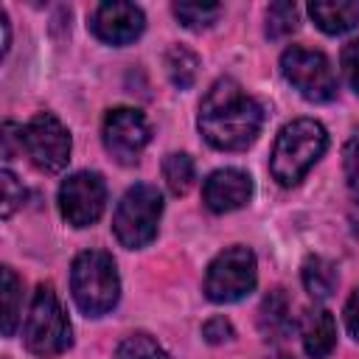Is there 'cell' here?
<instances>
[{
    "instance_id": "cell-6",
    "label": "cell",
    "mask_w": 359,
    "mask_h": 359,
    "mask_svg": "<svg viewBox=\"0 0 359 359\" xmlns=\"http://www.w3.org/2000/svg\"><path fill=\"white\" fill-rule=\"evenodd\" d=\"M255 280H258V269H255L252 250L227 247L208 266L205 294L213 303H236L255 289Z\"/></svg>"
},
{
    "instance_id": "cell-28",
    "label": "cell",
    "mask_w": 359,
    "mask_h": 359,
    "mask_svg": "<svg viewBox=\"0 0 359 359\" xmlns=\"http://www.w3.org/2000/svg\"><path fill=\"white\" fill-rule=\"evenodd\" d=\"M0 25H3V53L8 50V42H11V31H8V17L6 11H0Z\"/></svg>"
},
{
    "instance_id": "cell-21",
    "label": "cell",
    "mask_w": 359,
    "mask_h": 359,
    "mask_svg": "<svg viewBox=\"0 0 359 359\" xmlns=\"http://www.w3.org/2000/svg\"><path fill=\"white\" fill-rule=\"evenodd\" d=\"M297 31V6L294 3H272L266 8V36L283 39Z\"/></svg>"
},
{
    "instance_id": "cell-23",
    "label": "cell",
    "mask_w": 359,
    "mask_h": 359,
    "mask_svg": "<svg viewBox=\"0 0 359 359\" xmlns=\"http://www.w3.org/2000/svg\"><path fill=\"white\" fill-rule=\"evenodd\" d=\"M0 185H3V219H8V216L22 205L25 188H22V182H17V177H14L8 168L0 174Z\"/></svg>"
},
{
    "instance_id": "cell-19",
    "label": "cell",
    "mask_w": 359,
    "mask_h": 359,
    "mask_svg": "<svg viewBox=\"0 0 359 359\" xmlns=\"http://www.w3.org/2000/svg\"><path fill=\"white\" fill-rule=\"evenodd\" d=\"M20 297H22V283L17 280L11 266H3V334L6 337H14V331H17Z\"/></svg>"
},
{
    "instance_id": "cell-20",
    "label": "cell",
    "mask_w": 359,
    "mask_h": 359,
    "mask_svg": "<svg viewBox=\"0 0 359 359\" xmlns=\"http://www.w3.org/2000/svg\"><path fill=\"white\" fill-rule=\"evenodd\" d=\"M174 14L185 28H208L216 22V17L222 14L219 3H174Z\"/></svg>"
},
{
    "instance_id": "cell-18",
    "label": "cell",
    "mask_w": 359,
    "mask_h": 359,
    "mask_svg": "<svg viewBox=\"0 0 359 359\" xmlns=\"http://www.w3.org/2000/svg\"><path fill=\"white\" fill-rule=\"evenodd\" d=\"M163 180L174 196L188 194V188L194 185V160L188 154H180V151L168 154L163 160Z\"/></svg>"
},
{
    "instance_id": "cell-17",
    "label": "cell",
    "mask_w": 359,
    "mask_h": 359,
    "mask_svg": "<svg viewBox=\"0 0 359 359\" xmlns=\"http://www.w3.org/2000/svg\"><path fill=\"white\" fill-rule=\"evenodd\" d=\"M196 67H199V59H196V53L191 48L171 45L165 50V70H168V79H171L174 87L188 90L196 81Z\"/></svg>"
},
{
    "instance_id": "cell-5",
    "label": "cell",
    "mask_w": 359,
    "mask_h": 359,
    "mask_svg": "<svg viewBox=\"0 0 359 359\" xmlns=\"http://www.w3.org/2000/svg\"><path fill=\"white\" fill-rule=\"evenodd\" d=\"M160 216H163L160 191L149 182H137L121 196L115 216H112V233L129 250L146 247L157 236Z\"/></svg>"
},
{
    "instance_id": "cell-27",
    "label": "cell",
    "mask_w": 359,
    "mask_h": 359,
    "mask_svg": "<svg viewBox=\"0 0 359 359\" xmlns=\"http://www.w3.org/2000/svg\"><path fill=\"white\" fill-rule=\"evenodd\" d=\"M345 325H348L351 337L359 339V289H353V294L345 303Z\"/></svg>"
},
{
    "instance_id": "cell-14",
    "label": "cell",
    "mask_w": 359,
    "mask_h": 359,
    "mask_svg": "<svg viewBox=\"0 0 359 359\" xmlns=\"http://www.w3.org/2000/svg\"><path fill=\"white\" fill-rule=\"evenodd\" d=\"M309 14L317 22V28H323L325 34H348L359 25V3L351 0H337V3H309Z\"/></svg>"
},
{
    "instance_id": "cell-9",
    "label": "cell",
    "mask_w": 359,
    "mask_h": 359,
    "mask_svg": "<svg viewBox=\"0 0 359 359\" xmlns=\"http://www.w3.org/2000/svg\"><path fill=\"white\" fill-rule=\"evenodd\" d=\"M107 208V185L98 171H76L59 188V210L67 224L87 227L101 219Z\"/></svg>"
},
{
    "instance_id": "cell-3",
    "label": "cell",
    "mask_w": 359,
    "mask_h": 359,
    "mask_svg": "<svg viewBox=\"0 0 359 359\" xmlns=\"http://www.w3.org/2000/svg\"><path fill=\"white\" fill-rule=\"evenodd\" d=\"M70 292L87 317L107 314L121 297V278L115 261L104 250H84L70 266Z\"/></svg>"
},
{
    "instance_id": "cell-2",
    "label": "cell",
    "mask_w": 359,
    "mask_h": 359,
    "mask_svg": "<svg viewBox=\"0 0 359 359\" xmlns=\"http://www.w3.org/2000/svg\"><path fill=\"white\" fill-rule=\"evenodd\" d=\"M328 146V132L314 118H297L286 123L272 146L269 171L280 185H297L306 171L323 157Z\"/></svg>"
},
{
    "instance_id": "cell-13",
    "label": "cell",
    "mask_w": 359,
    "mask_h": 359,
    "mask_svg": "<svg viewBox=\"0 0 359 359\" xmlns=\"http://www.w3.org/2000/svg\"><path fill=\"white\" fill-rule=\"evenodd\" d=\"M303 348L311 359H325L337 345V320L325 309H311L300 320Z\"/></svg>"
},
{
    "instance_id": "cell-10",
    "label": "cell",
    "mask_w": 359,
    "mask_h": 359,
    "mask_svg": "<svg viewBox=\"0 0 359 359\" xmlns=\"http://www.w3.org/2000/svg\"><path fill=\"white\" fill-rule=\"evenodd\" d=\"M101 137H104V149L123 165H132L140 151L146 149L149 137H151V129H149V121L143 118L140 109H132V107H115L107 112L104 118V129H101Z\"/></svg>"
},
{
    "instance_id": "cell-12",
    "label": "cell",
    "mask_w": 359,
    "mask_h": 359,
    "mask_svg": "<svg viewBox=\"0 0 359 359\" xmlns=\"http://www.w3.org/2000/svg\"><path fill=\"white\" fill-rule=\"evenodd\" d=\"M252 177L241 168H219L202 185V199L213 213H230L250 202Z\"/></svg>"
},
{
    "instance_id": "cell-16",
    "label": "cell",
    "mask_w": 359,
    "mask_h": 359,
    "mask_svg": "<svg viewBox=\"0 0 359 359\" xmlns=\"http://www.w3.org/2000/svg\"><path fill=\"white\" fill-rule=\"evenodd\" d=\"M303 286L317 300L331 297V292L337 289V266L328 258H320V255L306 258V264H303Z\"/></svg>"
},
{
    "instance_id": "cell-15",
    "label": "cell",
    "mask_w": 359,
    "mask_h": 359,
    "mask_svg": "<svg viewBox=\"0 0 359 359\" xmlns=\"http://www.w3.org/2000/svg\"><path fill=\"white\" fill-rule=\"evenodd\" d=\"M258 328L264 339H283L292 331V306L283 289H272L258 309Z\"/></svg>"
},
{
    "instance_id": "cell-7",
    "label": "cell",
    "mask_w": 359,
    "mask_h": 359,
    "mask_svg": "<svg viewBox=\"0 0 359 359\" xmlns=\"http://www.w3.org/2000/svg\"><path fill=\"white\" fill-rule=\"evenodd\" d=\"M280 70L286 81L309 101H331L337 95V76L320 50L292 45L280 56Z\"/></svg>"
},
{
    "instance_id": "cell-25",
    "label": "cell",
    "mask_w": 359,
    "mask_h": 359,
    "mask_svg": "<svg viewBox=\"0 0 359 359\" xmlns=\"http://www.w3.org/2000/svg\"><path fill=\"white\" fill-rule=\"evenodd\" d=\"M342 165H345V180L351 188H359V126L353 129V135L348 137L345 149H342Z\"/></svg>"
},
{
    "instance_id": "cell-22",
    "label": "cell",
    "mask_w": 359,
    "mask_h": 359,
    "mask_svg": "<svg viewBox=\"0 0 359 359\" xmlns=\"http://www.w3.org/2000/svg\"><path fill=\"white\" fill-rule=\"evenodd\" d=\"M112 359H168V356L149 334H132L118 345Z\"/></svg>"
},
{
    "instance_id": "cell-4",
    "label": "cell",
    "mask_w": 359,
    "mask_h": 359,
    "mask_svg": "<svg viewBox=\"0 0 359 359\" xmlns=\"http://www.w3.org/2000/svg\"><path fill=\"white\" fill-rule=\"evenodd\" d=\"M22 337H25V348L42 359L59 356L73 345V331H70L67 314H65L50 283H42L34 292Z\"/></svg>"
},
{
    "instance_id": "cell-26",
    "label": "cell",
    "mask_w": 359,
    "mask_h": 359,
    "mask_svg": "<svg viewBox=\"0 0 359 359\" xmlns=\"http://www.w3.org/2000/svg\"><path fill=\"white\" fill-rule=\"evenodd\" d=\"M202 334H205V339H208L210 345H219V342L233 339V325H230V320H224V317H210V320L202 325Z\"/></svg>"
},
{
    "instance_id": "cell-24",
    "label": "cell",
    "mask_w": 359,
    "mask_h": 359,
    "mask_svg": "<svg viewBox=\"0 0 359 359\" xmlns=\"http://www.w3.org/2000/svg\"><path fill=\"white\" fill-rule=\"evenodd\" d=\"M339 65H342V76L351 84L353 93H359V39H351L342 53H339Z\"/></svg>"
},
{
    "instance_id": "cell-8",
    "label": "cell",
    "mask_w": 359,
    "mask_h": 359,
    "mask_svg": "<svg viewBox=\"0 0 359 359\" xmlns=\"http://www.w3.org/2000/svg\"><path fill=\"white\" fill-rule=\"evenodd\" d=\"M22 151L39 171L56 174L70 160V135L59 118L39 112L22 126Z\"/></svg>"
},
{
    "instance_id": "cell-11",
    "label": "cell",
    "mask_w": 359,
    "mask_h": 359,
    "mask_svg": "<svg viewBox=\"0 0 359 359\" xmlns=\"http://www.w3.org/2000/svg\"><path fill=\"white\" fill-rule=\"evenodd\" d=\"M146 28V17L135 3H101L90 17V31L109 45H126Z\"/></svg>"
},
{
    "instance_id": "cell-1",
    "label": "cell",
    "mask_w": 359,
    "mask_h": 359,
    "mask_svg": "<svg viewBox=\"0 0 359 359\" xmlns=\"http://www.w3.org/2000/svg\"><path fill=\"white\" fill-rule=\"evenodd\" d=\"M261 126V104L247 95L236 79H219L210 84L199 104V132L213 149L241 151L255 143Z\"/></svg>"
}]
</instances>
